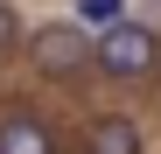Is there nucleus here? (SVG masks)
<instances>
[{
    "instance_id": "f257e3e1",
    "label": "nucleus",
    "mask_w": 161,
    "mask_h": 154,
    "mask_svg": "<svg viewBox=\"0 0 161 154\" xmlns=\"http://www.w3.org/2000/svg\"><path fill=\"white\" fill-rule=\"evenodd\" d=\"M91 70L112 77V84H140L147 70H161V35L147 28V21L119 14L112 28H98V42H91Z\"/></svg>"
},
{
    "instance_id": "f03ea898",
    "label": "nucleus",
    "mask_w": 161,
    "mask_h": 154,
    "mask_svg": "<svg viewBox=\"0 0 161 154\" xmlns=\"http://www.w3.org/2000/svg\"><path fill=\"white\" fill-rule=\"evenodd\" d=\"M28 63H35V77H49V84L84 77V70H91V35H84V21H42V28L28 35Z\"/></svg>"
},
{
    "instance_id": "7ed1b4c3",
    "label": "nucleus",
    "mask_w": 161,
    "mask_h": 154,
    "mask_svg": "<svg viewBox=\"0 0 161 154\" xmlns=\"http://www.w3.org/2000/svg\"><path fill=\"white\" fill-rule=\"evenodd\" d=\"M63 140H56V126H49L42 112H28V105H7L0 112V154H56Z\"/></svg>"
},
{
    "instance_id": "20e7f679",
    "label": "nucleus",
    "mask_w": 161,
    "mask_h": 154,
    "mask_svg": "<svg viewBox=\"0 0 161 154\" xmlns=\"http://www.w3.org/2000/svg\"><path fill=\"white\" fill-rule=\"evenodd\" d=\"M84 154H140V126L126 112H105V119L84 126Z\"/></svg>"
},
{
    "instance_id": "39448f33",
    "label": "nucleus",
    "mask_w": 161,
    "mask_h": 154,
    "mask_svg": "<svg viewBox=\"0 0 161 154\" xmlns=\"http://www.w3.org/2000/svg\"><path fill=\"white\" fill-rule=\"evenodd\" d=\"M119 14H126L119 0H77V21H91V28H112Z\"/></svg>"
},
{
    "instance_id": "423d86ee",
    "label": "nucleus",
    "mask_w": 161,
    "mask_h": 154,
    "mask_svg": "<svg viewBox=\"0 0 161 154\" xmlns=\"http://www.w3.org/2000/svg\"><path fill=\"white\" fill-rule=\"evenodd\" d=\"M14 42H21V14L0 0V56H14Z\"/></svg>"
}]
</instances>
